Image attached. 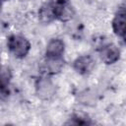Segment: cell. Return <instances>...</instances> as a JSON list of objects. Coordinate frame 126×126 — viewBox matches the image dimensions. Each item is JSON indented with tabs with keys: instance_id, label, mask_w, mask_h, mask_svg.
<instances>
[{
	"instance_id": "cell-1",
	"label": "cell",
	"mask_w": 126,
	"mask_h": 126,
	"mask_svg": "<svg viewBox=\"0 0 126 126\" xmlns=\"http://www.w3.org/2000/svg\"><path fill=\"white\" fill-rule=\"evenodd\" d=\"M8 48L15 57L23 58L29 53L31 49V43L23 35H12L8 39Z\"/></svg>"
},
{
	"instance_id": "cell-2",
	"label": "cell",
	"mask_w": 126,
	"mask_h": 126,
	"mask_svg": "<svg viewBox=\"0 0 126 126\" xmlns=\"http://www.w3.org/2000/svg\"><path fill=\"white\" fill-rule=\"evenodd\" d=\"M55 86L47 77L38 79L35 83V92L41 99H49L55 94Z\"/></svg>"
},
{
	"instance_id": "cell-3",
	"label": "cell",
	"mask_w": 126,
	"mask_h": 126,
	"mask_svg": "<svg viewBox=\"0 0 126 126\" xmlns=\"http://www.w3.org/2000/svg\"><path fill=\"white\" fill-rule=\"evenodd\" d=\"M99 56L105 64H113L120 57V50L114 44H105L99 51Z\"/></svg>"
},
{
	"instance_id": "cell-4",
	"label": "cell",
	"mask_w": 126,
	"mask_h": 126,
	"mask_svg": "<svg viewBox=\"0 0 126 126\" xmlns=\"http://www.w3.org/2000/svg\"><path fill=\"white\" fill-rule=\"evenodd\" d=\"M73 66L78 73L82 75H87L91 73L92 70L94 69V61L90 55H82L74 61Z\"/></svg>"
},
{
	"instance_id": "cell-5",
	"label": "cell",
	"mask_w": 126,
	"mask_h": 126,
	"mask_svg": "<svg viewBox=\"0 0 126 126\" xmlns=\"http://www.w3.org/2000/svg\"><path fill=\"white\" fill-rule=\"evenodd\" d=\"M57 18V6L52 3L43 4L38 11V19L41 23L48 24Z\"/></svg>"
},
{
	"instance_id": "cell-6",
	"label": "cell",
	"mask_w": 126,
	"mask_h": 126,
	"mask_svg": "<svg viewBox=\"0 0 126 126\" xmlns=\"http://www.w3.org/2000/svg\"><path fill=\"white\" fill-rule=\"evenodd\" d=\"M64 66V61L61 57L46 56V59L43 62V70L47 74H57L59 73Z\"/></svg>"
},
{
	"instance_id": "cell-7",
	"label": "cell",
	"mask_w": 126,
	"mask_h": 126,
	"mask_svg": "<svg viewBox=\"0 0 126 126\" xmlns=\"http://www.w3.org/2000/svg\"><path fill=\"white\" fill-rule=\"evenodd\" d=\"M65 49V44L60 38H52L46 45V56L61 57Z\"/></svg>"
},
{
	"instance_id": "cell-8",
	"label": "cell",
	"mask_w": 126,
	"mask_h": 126,
	"mask_svg": "<svg viewBox=\"0 0 126 126\" xmlns=\"http://www.w3.org/2000/svg\"><path fill=\"white\" fill-rule=\"evenodd\" d=\"M113 32L120 36L126 32V11H119L112 21Z\"/></svg>"
},
{
	"instance_id": "cell-9",
	"label": "cell",
	"mask_w": 126,
	"mask_h": 126,
	"mask_svg": "<svg viewBox=\"0 0 126 126\" xmlns=\"http://www.w3.org/2000/svg\"><path fill=\"white\" fill-rule=\"evenodd\" d=\"M74 13L75 12L73 7L67 3L57 5V18L60 19L61 21H64V22L70 21L73 18Z\"/></svg>"
},
{
	"instance_id": "cell-10",
	"label": "cell",
	"mask_w": 126,
	"mask_h": 126,
	"mask_svg": "<svg viewBox=\"0 0 126 126\" xmlns=\"http://www.w3.org/2000/svg\"><path fill=\"white\" fill-rule=\"evenodd\" d=\"M10 79H11V71L7 67H3L2 71H1V87H2V90H4L8 86Z\"/></svg>"
},
{
	"instance_id": "cell-11",
	"label": "cell",
	"mask_w": 126,
	"mask_h": 126,
	"mask_svg": "<svg viewBox=\"0 0 126 126\" xmlns=\"http://www.w3.org/2000/svg\"><path fill=\"white\" fill-rule=\"evenodd\" d=\"M68 0H56L57 4H64V3H67Z\"/></svg>"
},
{
	"instance_id": "cell-12",
	"label": "cell",
	"mask_w": 126,
	"mask_h": 126,
	"mask_svg": "<svg viewBox=\"0 0 126 126\" xmlns=\"http://www.w3.org/2000/svg\"><path fill=\"white\" fill-rule=\"evenodd\" d=\"M122 37H123V39H124V41L126 42V32H125V33L123 34V36H122Z\"/></svg>"
}]
</instances>
